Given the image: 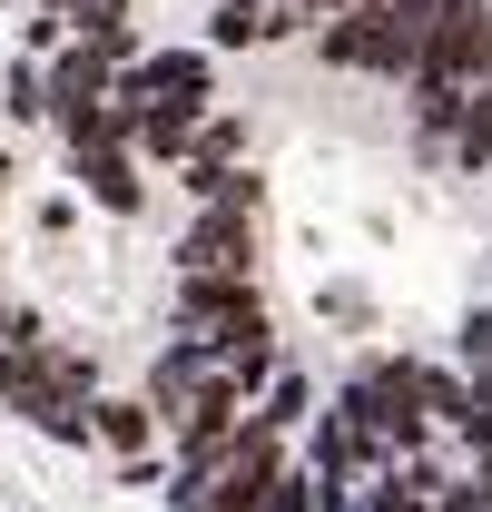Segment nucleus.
Returning <instances> with one entry per match:
<instances>
[{"label":"nucleus","mask_w":492,"mask_h":512,"mask_svg":"<svg viewBox=\"0 0 492 512\" xmlns=\"http://www.w3.org/2000/svg\"><path fill=\"white\" fill-rule=\"evenodd\" d=\"M0 404L178 512H492V0H0Z\"/></svg>","instance_id":"obj_1"}]
</instances>
